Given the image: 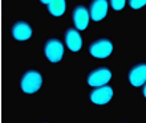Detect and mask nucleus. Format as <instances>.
I'll return each instance as SVG.
<instances>
[{
	"mask_svg": "<svg viewBox=\"0 0 146 123\" xmlns=\"http://www.w3.org/2000/svg\"><path fill=\"white\" fill-rule=\"evenodd\" d=\"M89 21H90V15H89V11L84 5H78V7L74 8V11H73V23H74V27L77 28V31L86 29V27L89 25Z\"/></svg>",
	"mask_w": 146,
	"mask_h": 123,
	"instance_id": "6e6552de",
	"label": "nucleus"
},
{
	"mask_svg": "<svg viewBox=\"0 0 146 123\" xmlns=\"http://www.w3.org/2000/svg\"><path fill=\"white\" fill-rule=\"evenodd\" d=\"M129 5L131 9H139L146 5V0H129Z\"/></svg>",
	"mask_w": 146,
	"mask_h": 123,
	"instance_id": "ddd939ff",
	"label": "nucleus"
},
{
	"mask_svg": "<svg viewBox=\"0 0 146 123\" xmlns=\"http://www.w3.org/2000/svg\"><path fill=\"white\" fill-rule=\"evenodd\" d=\"M109 9V3L106 0H92L89 5V15L93 21H101Z\"/></svg>",
	"mask_w": 146,
	"mask_h": 123,
	"instance_id": "423d86ee",
	"label": "nucleus"
},
{
	"mask_svg": "<svg viewBox=\"0 0 146 123\" xmlns=\"http://www.w3.org/2000/svg\"><path fill=\"white\" fill-rule=\"evenodd\" d=\"M142 94H143V97L146 98V84H145V86H143V89H142Z\"/></svg>",
	"mask_w": 146,
	"mask_h": 123,
	"instance_id": "2eb2a0df",
	"label": "nucleus"
},
{
	"mask_svg": "<svg viewBox=\"0 0 146 123\" xmlns=\"http://www.w3.org/2000/svg\"><path fill=\"white\" fill-rule=\"evenodd\" d=\"M44 54H45L46 60L52 64L61 61L62 56H64V45L62 42L57 39H49L44 45Z\"/></svg>",
	"mask_w": 146,
	"mask_h": 123,
	"instance_id": "f03ea898",
	"label": "nucleus"
},
{
	"mask_svg": "<svg viewBox=\"0 0 146 123\" xmlns=\"http://www.w3.org/2000/svg\"><path fill=\"white\" fill-rule=\"evenodd\" d=\"M40 1H41L42 4H46V5H48V4H49L50 1H52V0H40Z\"/></svg>",
	"mask_w": 146,
	"mask_h": 123,
	"instance_id": "4468645a",
	"label": "nucleus"
},
{
	"mask_svg": "<svg viewBox=\"0 0 146 123\" xmlns=\"http://www.w3.org/2000/svg\"><path fill=\"white\" fill-rule=\"evenodd\" d=\"M111 97H113V89L108 85H104L92 90L89 94V99L96 105H106L111 99Z\"/></svg>",
	"mask_w": 146,
	"mask_h": 123,
	"instance_id": "39448f33",
	"label": "nucleus"
},
{
	"mask_svg": "<svg viewBox=\"0 0 146 123\" xmlns=\"http://www.w3.org/2000/svg\"><path fill=\"white\" fill-rule=\"evenodd\" d=\"M88 52L96 58H106L113 52V44L108 39H98L89 45Z\"/></svg>",
	"mask_w": 146,
	"mask_h": 123,
	"instance_id": "7ed1b4c3",
	"label": "nucleus"
},
{
	"mask_svg": "<svg viewBox=\"0 0 146 123\" xmlns=\"http://www.w3.org/2000/svg\"><path fill=\"white\" fill-rule=\"evenodd\" d=\"M11 33L16 41H27L32 37V27L25 21H16L11 28Z\"/></svg>",
	"mask_w": 146,
	"mask_h": 123,
	"instance_id": "0eeeda50",
	"label": "nucleus"
},
{
	"mask_svg": "<svg viewBox=\"0 0 146 123\" xmlns=\"http://www.w3.org/2000/svg\"><path fill=\"white\" fill-rule=\"evenodd\" d=\"M111 78V72L108 68H97L92 70L88 76V85L92 87H100L106 85Z\"/></svg>",
	"mask_w": 146,
	"mask_h": 123,
	"instance_id": "20e7f679",
	"label": "nucleus"
},
{
	"mask_svg": "<svg viewBox=\"0 0 146 123\" xmlns=\"http://www.w3.org/2000/svg\"><path fill=\"white\" fill-rule=\"evenodd\" d=\"M110 1V5L114 11H121L123 9L125 4H126V0H109Z\"/></svg>",
	"mask_w": 146,
	"mask_h": 123,
	"instance_id": "f8f14e48",
	"label": "nucleus"
},
{
	"mask_svg": "<svg viewBox=\"0 0 146 123\" xmlns=\"http://www.w3.org/2000/svg\"><path fill=\"white\" fill-rule=\"evenodd\" d=\"M42 85V76L37 70H27L20 80V87L25 94H35Z\"/></svg>",
	"mask_w": 146,
	"mask_h": 123,
	"instance_id": "f257e3e1",
	"label": "nucleus"
},
{
	"mask_svg": "<svg viewBox=\"0 0 146 123\" xmlns=\"http://www.w3.org/2000/svg\"><path fill=\"white\" fill-rule=\"evenodd\" d=\"M65 45L70 52H78L82 46V39L78 31L76 29H68L65 33Z\"/></svg>",
	"mask_w": 146,
	"mask_h": 123,
	"instance_id": "9d476101",
	"label": "nucleus"
},
{
	"mask_svg": "<svg viewBox=\"0 0 146 123\" xmlns=\"http://www.w3.org/2000/svg\"><path fill=\"white\" fill-rule=\"evenodd\" d=\"M129 82L131 86L139 87L146 84V64H138L129 72Z\"/></svg>",
	"mask_w": 146,
	"mask_h": 123,
	"instance_id": "1a4fd4ad",
	"label": "nucleus"
},
{
	"mask_svg": "<svg viewBox=\"0 0 146 123\" xmlns=\"http://www.w3.org/2000/svg\"><path fill=\"white\" fill-rule=\"evenodd\" d=\"M66 8V3L65 0H52L48 4V11L52 16H61L64 15Z\"/></svg>",
	"mask_w": 146,
	"mask_h": 123,
	"instance_id": "9b49d317",
	"label": "nucleus"
}]
</instances>
